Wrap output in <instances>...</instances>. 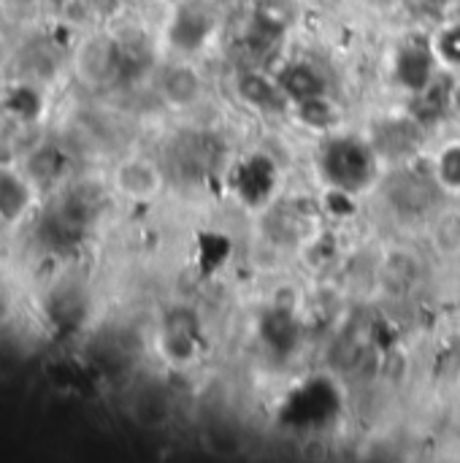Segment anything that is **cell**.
Wrapping results in <instances>:
<instances>
[{"mask_svg": "<svg viewBox=\"0 0 460 463\" xmlns=\"http://www.w3.org/2000/svg\"><path fill=\"white\" fill-rule=\"evenodd\" d=\"M325 169L331 174V179L341 187H361L369 179L371 171V161L363 152V146L349 144V141H339L325 152Z\"/></svg>", "mask_w": 460, "mask_h": 463, "instance_id": "6da1fadb", "label": "cell"}]
</instances>
